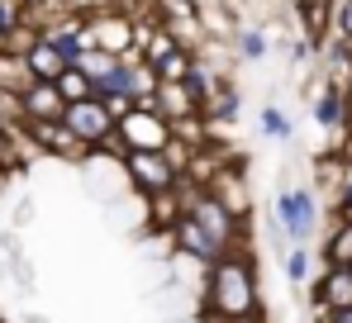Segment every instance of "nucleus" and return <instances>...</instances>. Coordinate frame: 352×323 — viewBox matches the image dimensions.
Masks as SVG:
<instances>
[{
	"label": "nucleus",
	"mask_w": 352,
	"mask_h": 323,
	"mask_svg": "<svg viewBox=\"0 0 352 323\" xmlns=\"http://www.w3.org/2000/svg\"><path fill=\"white\" fill-rule=\"evenodd\" d=\"M319 323H352V304L348 309H333V314H319Z\"/></svg>",
	"instance_id": "bb28decb"
},
{
	"label": "nucleus",
	"mask_w": 352,
	"mask_h": 323,
	"mask_svg": "<svg viewBox=\"0 0 352 323\" xmlns=\"http://www.w3.org/2000/svg\"><path fill=\"white\" fill-rule=\"evenodd\" d=\"M276 223L286 228L291 247H305V243L314 238V228H319V200H314V190H309V186L281 190V195H276Z\"/></svg>",
	"instance_id": "39448f33"
},
{
	"label": "nucleus",
	"mask_w": 352,
	"mask_h": 323,
	"mask_svg": "<svg viewBox=\"0 0 352 323\" xmlns=\"http://www.w3.org/2000/svg\"><path fill=\"white\" fill-rule=\"evenodd\" d=\"M124 176H129V186L138 190V195H148V200H157V195H172L176 186H181V171L172 166L167 153H124Z\"/></svg>",
	"instance_id": "7ed1b4c3"
},
{
	"label": "nucleus",
	"mask_w": 352,
	"mask_h": 323,
	"mask_svg": "<svg viewBox=\"0 0 352 323\" xmlns=\"http://www.w3.org/2000/svg\"><path fill=\"white\" fill-rule=\"evenodd\" d=\"M0 124H5L10 133H24V129H29V119H24V100L10 96V91H0Z\"/></svg>",
	"instance_id": "412c9836"
},
{
	"label": "nucleus",
	"mask_w": 352,
	"mask_h": 323,
	"mask_svg": "<svg viewBox=\"0 0 352 323\" xmlns=\"http://www.w3.org/2000/svg\"><path fill=\"white\" fill-rule=\"evenodd\" d=\"M343 91H348V109H352V76H348V81H343Z\"/></svg>",
	"instance_id": "c85d7f7f"
},
{
	"label": "nucleus",
	"mask_w": 352,
	"mask_h": 323,
	"mask_svg": "<svg viewBox=\"0 0 352 323\" xmlns=\"http://www.w3.org/2000/svg\"><path fill=\"white\" fill-rule=\"evenodd\" d=\"M314 124L319 129H329V133H338L343 124H348V91H343V81H324L319 86V96H314Z\"/></svg>",
	"instance_id": "9b49d317"
},
{
	"label": "nucleus",
	"mask_w": 352,
	"mask_h": 323,
	"mask_svg": "<svg viewBox=\"0 0 352 323\" xmlns=\"http://www.w3.org/2000/svg\"><path fill=\"white\" fill-rule=\"evenodd\" d=\"M238 105H243L238 86H229V81H224V91L214 96V105L205 109V119H238Z\"/></svg>",
	"instance_id": "4be33fe9"
},
{
	"label": "nucleus",
	"mask_w": 352,
	"mask_h": 323,
	"mask_svg": "<svg viewBox=\"0 0 352 323\" xmlns=\"http://www.w3.org/2000/svg\"><path fill=\"white\" fill-rule=\"evenodd\" d=\"M257 129L267 133V138H276V143H291V133H295V124H291V114L281 105H267L262 114H257Z\"/></svg>",
	"instance_id": "6ab92c4d"
},
{
	"label": "nucleus",
	"mask_w": 352,
	"mask_h": 323,
	"mask_svg": "<svg viewBox=\"0 0 352 323\" xmlns=\"http://www.w3.org/2000/svg\"><path fill=\"white\" fill-rule=\"evenodd\" d=\"M348 304H352V267H324L314 276V309L333 314V309H348Z\"/></svg>",
	"instance_id": "9d476101"
},
{
	"label": "nucleus",
	"mask_w": 352,
	"mask_h": 323,
	"mask_svg": "<svg viewBox=\"0 0 352 323\" xmlns=\"http://www.w3.org/2000/svg\"><path fill=\"white\" fill-rule=\"evenodd\" d=\"M286 280L291 285H305L309 280V247H291L286 252Z\"/></svg>",
	"instance_id": "b1692460"
},
{
	"label": "nucleus",
	"mask_w": 352,
	"mask_h": 323,
	"mask_svg": "<svg viewBox=\"0 0 352 323\" xmlns=\"http://www.w3.org/2000/svg\"><path fill=\"white\" fill-rule=\"evenodd\" d=\"M329 38L352 43V0H333V10H329Z\"/></svg>",
	"instance_id": "aec40b11"
},
{
	"label": "nucleus",
	"mask_w": 352,
	"mask_h": 323,
	"mask_svg": "<svg viewBox=\"0 0 352 323\" xmlns=\"http://www.w3.org/2000/svg\"><path fill=\"white\" fill-rule=\"evenodd\" d=\"M176 195H181V214H190L224 252H238L243 247V223L248 219H238L210 186H186V176H181V186H176Z\"/></svg>",
	"instance_id": "f03ea898"
},
{
	"label": "nucleus",
	"mask_w": 352,
	"mask_h": 323,
	"mask_svg": "<svg viewBox=\"0 0 352 323\" xmlns=\"http://www.w3.org/2000/svg\"><path fill=\"white\" fill-rule=\"evenodd\" d=\"M14 138H19V133H10V129L0 124V171H5V166L14 162Z\"/></svg>",
	"instance_id": "a878e982"
},
{
	"label": "nucleus",
	"mask_w": 352,
	"mask_h": 323,
	"mask_svg": "<svg viewBox=\"0 0 352 323\" xmlns=\"http://www.w3.org/2000/svg\"><path fill=\"white\" fill-rule=\"evenodd\" d=\"M333 219H338V223H352V176L343 181V190L333 195Z\"/></svg>",
	"instance_id": "393cba45"
},
{
	"label": "nucleus",
	"mask_w": 352,
	"mask_h": 323,
	"mask_svg": "<svg viewBox=\"0 0 352 323\" xmlns=\"http://www.w3.org/2000/svg\"><path fill=\"white\" fill-rule=\"evenodd\" d=\"M148 109H157V114H162V119H167L172 129H186V124L205 119V114H200V105H195V96L186 91V81H162Z\"/></svg>",
	"instance_id": "1a4fd4ad"
},
{
	"label": "nucleus",
	"mask_w": 352,
	"mask_h": 323,
	"mask_svg": "<svg viewBox=\"0 0 352 323\" xmlns=\"http://www.w3.org/2000/svg\"><path fill=\"white\" fill-rule=\"evenodd\" d=\"M38 86V76H34V67H29V57L14 53V48H0V91H10V96H29Z\"/></svg>",
	"instance_id": "ddd939ff"
},
{
	"label": "nucleus",
	"mask_w": 352,
	"mask_h": 323,
	"mask_svg": "<svg viewBox=\"0 0 352 323\" xmlns=\"http://www.w3.org/2000/svg\"><path fill=\"white\" fill-rule=\"evenodd\" d=\"M14 34H24V5L0 0V48H5V38H14Z\"/></svg>",
	"instance_id": "5701e85b"
},
{
	"label": "nucleus",
	"mask_w": 352,
	"mask_h": 323,
	"mask_svg": "<svg viewBox=\"0 0 352 323\" xmlns=\"http://www.w3.org/2000/svg\"><path fill=\"white\" fill-rule=\"evenodd\" d=\"M229 323H267V314H248V319H229Z\"/></svg>",
	"instance_id": "cd10ccee"
},
{
	"label": "nucleus",
	"mask_w": 352,
	"mask_h": 323,
	"mask_svg": "<svg viewBox=\"0 0 352 323\" xmlns=\"http://www.w3.org/2000/svg\"><path fill=\"white\" fill-rule=\"evenodd\" d=\"M319 257H324V267H352V223H338V219H333V228H329Z\"/></svg>",
	"instance_id": "2eb2a0df"
},
{
	"label": "nucleus",
	"mask_w": 352,
	"mask_h": 323,
	"mask_svg": "<svg viewBox=\"0 0 352 323\" xmlns=\"http://www.w3.org/2000/svg\"><path fill=\"white\" fill-rule=\"evenodd\" d=\"M58 91H62V100H67V105H76V100H91V96H96V86H91V76H86L81 67H67V71H62V76H58Z\"/></svg>",
	"instance_id": "a211bd4d"
},
{
	"label": "nucleus",
	"mask_w": 352,
	"mask_h": 323,
	"mask_svg": "<svg viewBox=\"0 0 352 323\" xmlns=\"http://www.w3.org/2000/svg\"><path fill=\"white\" fill-rule=\"evenodd\" d=\"M24 57H29V67H34V76H38V81H58L62 71H67V57H62L58 48L43 38V34L24 48Z\"/></svg>",
	"instance_id": "4468645a"
},
{
	"label": "nucleus",
	"mask_w": 352,
	"mask_h": 323,
	"mask_svg": "<svg viewBox=\"0 0 352 323\" xmlns=\"http://www.w3.org/2000/svg\"><path fill=\"white\" fill-rule=\"evenodd\" d=\"M119 138L129 153H167L176 143V129L148 105H133L124 119H119Z\"/></svg>",
	"instance_id": "20e7f679"
},
{
	"label": "nucleus",
	"mask_w": 352,
	"mask_h": 323,
	"mask_svg": "<svg viewBox=\"0 0 352 323\" xmlns=\"http://www.w3.org/2000/svg\"><path fill=\"white\" fill-rule=\"evenodd\" d=\"M205 323H229V319H248L262 314V290H257V267L252 257L238 247L229 257H219L210 276H205Z\"/></svg>",
	"instance_id": "f257e3e1"
},
{
	"label": "nucleus",
	"mask_w": 352,
	"mask_h": 323,
	"mask_svg": "<svg viewBox=\"0 0 352 323\" xmlns=\"http://www.w3.org/2000/svg\"><path fill=\"white\" fill-rule=\"evenodd\" d=\"M234 57H243V62H262V57L272 53V34L267 29H257V24H248V29H234Z\"/></svg>",
	"instance_id": "dca6fc26"
},
{
	"label": "nucleus",
	"mask_w": 352,
	"mask_h": 323,
	"mask_svg": "<svg viewBox=\"0 0 352 323\" xmlns=\"http://www.w3.org/2000/svg\"><path fill=\"white\" fill-rule=\"evenodd\" d=\"M24 138H29L34 148H43V153H53V157H67V162H86V157H91V148H86L62 119H58V124H29Z\"/></svg>",
	"instance_id": "6e6552de"
},
{
	"label": "nucleus",
	"mask_w": 352,
	"mask_h": 323,
	"mask_svg": "<svg viewBox=\"0 0 352 323\" xmlns=\"http://www.w3.org/2000/svg\"><path fill=\"white\" fill-rule=\"evenodd\" d=\"M86 38H91V48H100V53L138 57V24H133L129 14H119V5L86 19Z\"/></svg>",
	"instance_id": "423d86ee"
},
{
	"label": "nucleus",
	"mask_w": 352,
	"mask_h": 323,
	"mask_svg": "<svg viewBox=\"0 0 352 323\" xmlns=\"http://www.w3.org/2000/svg\"><path fill=\"white\" fill-rule=\"evenodd\" d=\"M210 190H214V195H219L238 219H248V186H243L238 176H229V171H224V176H214V181H210Z\"/></svg>",
	"instance_id": "f3484780"
},
{
	"label": "nucleus",
	"mask_w": 352,
	"mask_h": 323,
	"mask_svg": "<svg viewBox=\"0 0 352 323\" xmlns=\"http://www.w3.org/2000/svg\"><path fill=\"white\" fill-rule=\"evenodd\" d=\"M167 233H172V243H176L181 257H195V267H214L219 257H229V252H224V247H219V243H214V238H210L190 214H181Z\"/></svg>",
	"instance_id": "0eeeda50"
},
{
	"label": "nucleus",
	"mask_w": 352,
	"mask_h": 323,
	"mask_svg": "<svg viewBox=\"0 0 352 323\" xmlns=\"http://www.w3.org/2000/svg\"><path fill=\"white\" fill-rule=\"evenodd\" d=\"M67 114V100H62L58 81H38L29 96H24V119L29 124H58Z\"/></svg>",
	"instance_id": "f8f14e48"
}]
</instances>
